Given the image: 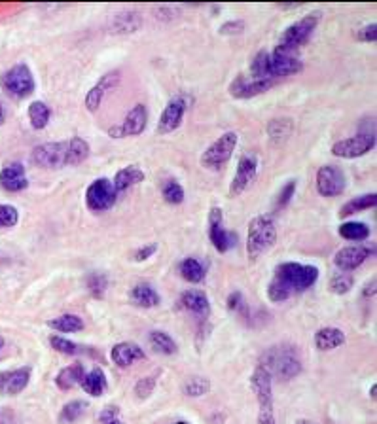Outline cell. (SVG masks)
Returning a JSON list of instances; mask_svg holds the SVG:
<instances>
[{
  "label": "cell",
  "mask_w": 377,
  "mask_h": 424,
  "mask_svg": "<svg viewBox=\"0 0 377 424\" xmlns=\"http://www.w3.org/2000/svg\"><path fill=\"white\" fill-rule=\"evenodd\" d=\"M275 86V80H269V78H252V76H245V74H239L235 76V80L230 84V95L233 99H252V97H258L269 91V89Z\"/></svg>",
  "instance_id": "obj_15"
},
{
  "label": "cell",
  "mask_w": 377,
  "mask_h": 424,
  "mask_svg": "<svg viewBox=\"0 0 377 424\" xmlns=\"http://www.w3.org/2000/svg\"><path fill=\"white\" fill-rule=\"evenodd\" d=\"M143 180H145V171L138 169L136 165H129V167L120 169V171L116 173L112 184L116 193H121L127 192L129 188H133V186H136L138 182H143Z\"/></svg>",
  "instance_id": "obj_26"
},
{
  "label": "cell",
  "mask_w": 377,
  "mask_h": 424,
  "mask_svg": "<svg viewBox=\"0 0 377 424\" xmlns=\"http://www.w3.org/2000/svg\"><path fill=\"white\" fill-rule=\"evenodd\" d=\"M377 205V195L376 193H366V195H361L356 199H351L349 203H345L341 210H339V216L347 218L351 214H356V212H362V210H368V208H376Z\"/></svg>",
  "instance_id": "obj_33"
},
{
  "label": "cell",
  "mask_w": 377,
  "mask_h": 424,
  "mask_svg": "<svg viewBox=\"0 0 377 424\" xmlns=\"http://www.w3.org/2000/svg\"><path fill=\"white\" fill-rule=\"evenodd\" d=\"M180 305H182V309L199 316V319H207L210 314L209 297L203 290H186L180 296Z\"/></svg>",
  "instance_id": "obj_23"
},
{
  "label": "cell",
  "mask_w": 377,
  "mask_h": 424,
  "mask_svg": "<svg viewBox=\"0 0 377 424\" xmlns=\"http://www.w3.org/2000/svg\"><path fill=\"white\" fill-rule=\"evenodd\" d=\"M156 252H158V245H146V247H143V249L136 250L133 260H135V262H145V260H148V258H152Z\"/></svg>",
  "instance_id": "obj_51"
},
{
  "label": "cell",
  "mask_w": 377,
  "mask_h": 424,
  "mask_svg": "<svg viewBox=\"0 0 377 424\" xmlns=\"http://www.w3.org/2000/svg\"><path fill=\"white\" fill-rule=\"evenodd\" d=\"M4 121H6V106H4L2 99H0V127L4 125Z\"/></svg>",
  "instance_id": "obj_55"
},
{
  "label": "cell",
  "mask_w": 377,
  "mask_h": 424,
  "mask_svg": "<svg viewBox=\"0 0 377 424\" xmlns=\"http://www.w3.org/2000/svg\"><path fill=\"white\" fill-rule=\"evenodd\" d=\"M0 86L14 99H27L36 89L34 76H32L31 68L25 63L14 64L12 68H8L6 73L2 74L0 76Z\"/></svg>",
  "instance_id": "obj_6"
},
{
  "label": "cell",
  "mask_w": 377,
  "mask_h": 424,
  "mask_svg": "<svg viewBox=\"0 0 377 424\" xmlns=\"http://www.w3.org/2000/svg\"><path fill=\"white\" fill-rule=\"evenodd\" d=\"M247 29V23L243 19H232V21H226L220 25L218 32L224 34V36H235V34H243Z\"/></svg>",
  "instance_id": "obj_46"
},
{
  "label": "cell",
  "mask_w": 377,
  "mask_h": 424,
  "mask_svg": "<svg viewBox=\"0 0 377 424\" xmlns=\"http://www.w3.org/2000/svg\"><path fill=\"white\" fill-rule=\"evenodd\" d=\"M148 125V110L145 104H135L121 121V125L108 129V135L112 138H123V136H138L145 133Z\"/></svg>",
  "instance_id": "obj_12"
},
{
  "label": "cell",
  "mask_w": 377,
  "mask_h": 424,
  "mask_svg": "<svg viewBox=\"0 0 377 424\" xmlns=\"http://www.w3.org/2000/svg\"><path fill=\"white\" fill-rule=\"evenodd\" d=\"M118 82H120V73L118 71L116 73H106L93 88L89 89L88 95H86V108H88L89 112H97L101 108V104L105 101V95L110 89L118 86Z\"/></svg>",
  "instance_id": "obj_19"
},
{
  "label": "cell",
  "mask_w": 377,
  "mask_h": 424,
  "mask_svg": "<svg viewBox=\"0 0 377 424\" xmlns=\"http://www.w3.org/2000/svg\"><path fill=\"white\" fill-rule=\"evenodd\" d=\"M66 142H69V167H76L88 160L91 152L88 140H84L82 136H73Z\"/></svg>",
  "instance_id": "obj_32"
},
{
  "label": "cell",
  "mask_w": 377,
  "mask_h": 424,
  "mask_svg": "<svg viewBox=\"0 0 377 424\" xmlns=\"http://www.w3.org/2000/svg\"><path fill=\"white\" fill-rule=\"evenodd\" d=\"M182 392L190 398H201L210 392V381L205 377H190L182 386Z\"/></svg>",
  "instance_id": "obj_39"
},
{
  "label": "cell",
  "mask_w": 377,
  "mask_h": 424,
  "mask_svg": "<svg viewBox=\"0 0 377 424\" xmlns=\"http://www.w3.org/2000/svg\"><path fill=\"white\" fill-rule=\"evenodd\" d=\"M88 409V403L82 400L69 401L63 409H61V415H59V423L61 424H73L80 419Z\"/></svg>",
  "instance_id": "obj_38"
},
{
  "label": "cell",
  "mask_w": 377,
  "mask_h": 424,
  "mask_svg": "<svg viewBox=\"0 0 377 424\" xmlns=\"http://www.w3.org/2000/svg\"><path fill=\"white\" fill-rule=\"evenodd\" d=\"M32 163L42 169L69 167V142H46L36 146L31 153Z\"/></svg>",
  "instance_id": "obj_8"
},
{
  "label": "cell",
  "mask_w": 377,
  "mask_h": 424,
  "mask_svg": "<svg viewBox=\"0 0 377 424\" xmlns=\"http://www.w3.org/2000/svg\"><path fill=\"white\" fill-rule=\"evenodd\" d=\"M317 280H319V267L287 262V264L277 265L275 277L267 286V297L273 303H281L294 294H300L315 286Z\"/></svg>",
  "instance_id": "obj_1"
},
{
  "label": "cell",
  "mask_w": 377,
  "mask_h": 424,
  "mask_svg": "<svg viewBox=\"0 0 377 424\" xmlns=\"http://www.w3.org/2000/svg\"><path fill=\"white\" fill-rule=\"evenodd\" d=\"M27 114H29V121H31L32 129L42 131V129L48 127L49 118H51V110H49V106L44 103V101H34V103L29 104Z\"/></svg>",
  "instance_id": "obj_31"
},
{
  "label": "cell",
  "mask_w": 377,
  "mask_h": 424,
  "mask_svg": "<svg viewBox=\"0 0 377 424\" xmlns=\"http://www.w3.org/2000/svg\"><path fill=\"white\" fill-rule=\"evenodd\" d=\"M186 110H188V99H186L184 95L173 97V99L165 104L156 131H158L160 135H169V133L177 131V129L180 127L182 120H184Z\"/></svg>",
  "instance_id": "obj_14"
},
{
  "label": "cell",
  "mask_w": 377,
  "mask_h": 424,
  "mask_svg": "<svg viewBox=\"0 0 377 424\" xmlns=\"http://www.w3.org/2000/svg\"><path fill=\"white\" fill-rule=\"evenodd\" d=\"M118 199V193L114 190L110 178H97L86 190V205L93 212H105L114 207Z\"/></svg>",
  "instance_id": "obj_7"
},
{
  "label": "cell",
  "mask_w": 377,
  "mask_h": 424,
  "mask_svg": "<svg viewBox=\"0 0 377 424\" xmlns=\"http://www.w3.org/2000/svg\"><path fill=\"white\" fill-rule=\"evenodd\" d=\"M345 343V332L334 326H326V328L317 329L315 334V347L319 351H334L337 347Z\"/></svg>",
  "instance_id": "obj_25"
},
{
  "label": "cell",
  "mask_w": 377,
  "mask_h": 424,
  "mask_svg": "<svg viewBox=\"0 0 377 424\" xmlns=\"http://www.w3.org/2000/svg\"><path fill=\"white\" fill-rule=\"evenodd\" d=\"M356 40L368 42V44H374L377 40V25L369 23L366 27H362L356 31Z\"/></svg>",
  "instance_id": "obj_49"
},
{
  "label": "cell",
  "mask_w": 377,
  "mask_h": 424,
  "mask_svg": "<svg viewBox=\"0 0 377 424\" xmlns=\"http://www.w3.org/2000/svg\"><path fill=\"white\" fill-rule=\"evenodd\" d=\"M19 222V212L14 205H0V229L14 227Z\"/></svg>",
  "instance_id": "obj_44"
},
{
  "label": "cell",
  "mask_w": 377,
  "mask_h": 424,
  "mask_svg": "<svg viewBox=\"0 0 377 424\" xmlns=\"http://www.w3.org/2000/svg\"><path fill=\"white\" fill-rule=\"evenodd\" d=\"M354 280L349 273H337V275H334L332 280H330V290H332L334 294H337V296H343L347 292H351Z\"/></svg>",
  "instance_id": "obj_42"
},
{
  "label": "cell",
  "mask_w": 377,
  "mask_h": 424,
  "mask_svg": "<svg viewBox=\"0 0 377 424\" xmlns=\"http://www.w3.org/2000/svg\"><path fill=\"white\" fill-rule=\"evenodd\" d=\"M108 424H121V423L118 421V419H116V421H112V423H108Z\"/></svg>",
  "instance_id": "obj_59"
},
{
  "label": "cell",
  "mask_w": 377,
  "mask_h": 424,
  "mask_svg": "<svg viewBox=\"0 0 377 424\" xmlns=\"http://www.w3.org/2000/svg\"><path fill=\"white\" fill-rule=\"evenodd\" d=\"M296 424H315L313 421H307V419H297Z\"/></svg>",
  "instance_id": "obj_56"
},
{
  "label": "cell",
  "mask_w": 377,
  "mask_h": 424,
  "mask_svg": "<svg viewBox=\"0 0 377 424\" xmlns=\"http://www.w3.org/2000/svg\"><path fill=\"white\" fill-rule=\"evenodd\" d=\"M277 242V224L269 214L252 218L247 233V254L250 262H256L267 254Z\"/></svg>",
  "instance_id": "obj_3"
},
{
  "label": "cell",
  "mask_w": 377,
  "mask_h": 424,
  "mask_svg": "<svg viewBox=\"0 0 377 424\" xmlns=\"http://www.w3.org/2000/svg\"><path fill=\"white\" fill-rule=\"evenodd\" d=\"M294 131V121L292 118H275L267 123V135L273 145H282L287 142Z\"/></svg>",
  "instance_id": "obj_30"
},
{
  "label": "cell",
  "mask_w": 377,
  "mask_h": 424,
  "mask_svg": "<svg viewBox=\"0 0 377 424\" xmlns=\"http://www.w3.org/2000/svg\"><path fill=\"white\" fill-rule=\"evenodd\" d=\"M48 326L57 332H63V334H76V332L84 329V321L78 314H61L57 319L48 321Z\"/></svg>",
  "instance_id": "obj_34"
},
{
  "label": "cell",
  "mask_w": 377,
  "mask_h": 424,
  "mask_svg": "<svg viewBox=\"0 0 377 424\" xmlns=\"http://www.w3.org/2000/svg\"><path fill=\"white\" fill-rule=\"evenodd\" d=\"M150 345H152L154 351L161 352V354H175L177 352V343L175 339L165 334V332H160L156 329L150 334Z\"/></svg>",
  "instance_id": "obj_37"
},
{
  "label": "cell",
  "mask_w": 377,
  "mask_h": 424,
  "mask_svg": "<svg viewBox=\"0 0 377 424\" xmlns=\"http://www.w3.org/2000/svg\"><path fill=\"white\" fill-rule=\"evenodd\" d=\"M302 68H304V63H302V59L296 53L279 51V49H275L273 53H269V78L271 80L297 74Z\"/></svg>",
  "instance_id": "obj_17"
},
{
  "label": "cell",
  "mask_w": 377,
  "mask_h": 424,
  "mask_svg": "<svg viewBox=\"0 0 377 424\" xmlns=\"http://www.w3.org/2000/svg\"><path fill=\"white\" fill-rule=\"evenodd\" d=\"M84 375H86L84 364H73V366H66V368H63L57 373L56 384L61 390H71V388L82 383Z\"/></svg>",
  "instance_id": "obj_29"
},
{
  "label": "cell",
  "mask_w": 377,
  "mask_h": 424,
  "mask_svg": "<svg viewBox=\"0 0 377 424\" xmlns=\"http://www.w3.org/2000/svg\"><path fill=\"white\" fill-rule=\"evenodd\" d=\"M258 424H277L273 409H260L258 413Z\"/></svg>",
  "instance_id": "obj_53"
},
{
  "label": "cell",
  "mask_w": 377,
  "mask_h": 424,
  "mask_svg": "<svg viewBox=\"0 0 377 424\" xmlns=\"http://www.w3.org/2000/svg\"><path fill=\"white\" fill-rule=\"evenodd\" d=\"M376 296V279H372L366 284V290H364V297H374Z\"/></svg>",
  "instance_id": "obj_54"
},
{
  "label": "cell",
  "mask_w": 377,
  "mask_h": 424,
  "mask_svg": "<svg viewBox=\"0 0 377 424\" xmlns=\"http://www.w3.org/2000/svg\"><path fill=\"white\" fill-rule=\"evenodd\" d=\"M175 424H188V423H184V421H180V423H175Z\"/></svg>",
  "instance_id": "obj_60"
},
{
  "label": "cell",
  "mask_w": 377,
  "mask_h": 424,
  "mask_svg": "<svg viewBox=\"0 0 377 424\" xmlns=\"http://www.w3.org/2000/svg\"><path fill=\"white\" fill-rule=\"evenodd\" d=\"M49 345L53 347V351L61 352V354H66V356H74L82 352V349L74 341H69L66 337L61 336H51L49 337Z\"/></svg>",
  "instance_id": "obj_43"
},
{
  "label": "cell",
  "mask_w": 377,
  "mask_h": 424,
  "mask_svg": "<svg viewBox=\"0 0 377 424\" xmlns=\"http://www.w3.org/2000/svg\"><path fill=\"white\" fill-rule=\"evenodd\" d=\"M207 225H209L210 242H212V247L218 252H222V254L230 252L237 245V233L228 232L224 227V214H222V208L220 207L210 208Z\"/></svg>",
  "instance_id": "obj_9"
},
{
  "label": "cell",
  "mask_w": 377,
  "mask_h": 424,
  "mask_svg": "<svg viewBox=\"0 0 377 424\" xmlns=\"http://www.w3.org/2000/svg\"><path fill=\"white\" fill-rule=\"evenodd\" d=\"M321 12H311L302 19H297L294 23H290L284 31H282L281 38L277 48L279 51H289V53H296L297 48H302L305 42L311 38V34L317 29V25L321 23Z\"/></svg>",
  "instance_id": "obj_4"
},
{
  "label": "cell",
  "mask_w": 377,
  "mask_h": 424,
  "mask_svg": "<svg viewBox=\"0 0 377 424\" xmlns=\"http://www.w3.org/2000/svg\"><path fill=\"white\" fill-rule=\"evenodd\" d=\"M345 173L336 165H322L317 171V192L322 197H337L345 192Z\"/></svg>",
  "instance_id": "obj_11"
},
{
  "label": "cell",
  "mask_w": 377,
  "mask_h": 424,
  "mask_svg": "<svg viewBox=\"0 0 377 424\" xmlns=\"http://www.w3.org/2000/svg\"><path fill=\"white\" fill-rule=\"evenodd\" d=\"M271 379L273 377L265 371L262 366L254 369L250 375V386L256 394V400L260 409H273V394H271Z\"/></svg>",
  "instance_id": "obj_20"
},
{
  "label": "cell",
  "mask_w": 377,
  "mask_h": 424,
  "mask_svg": "<svg viewBox=\"0 0 377 424\" xmlns=\"http://www.w3.org/2000/svg\"><path fill=\"white\" fill-rule=\"evenodd\" d=\"M4 349V337H0V352Z\"/></svg>",
  "instance_id": "obj_58"
},
{
  "label": "cell",
  "mask_w": 377,
  "mask_h": 424,
  "mask_svg": "<svg viewBox=\"0 0 377 424\" xmlns=\"http://www.w3.org/2000/svg\"><path fill=\"white\" fill-rule=\"evenodd\" d=\"M376 148V135L374 133H364V135L349 136L343 140H337L332 146V153L341 160H356L366 155Z\"/></svg>",
  "instance_id": "obj_10"
},
{
  "label": "cell",
  "mask_w": 377,
  "mask_h": 424,
  "mask_svg": "<svg viewBox=\"0 0 377 424\" xmlns=\"http://www.w3.org/2000/svg\"><path fill=\"white\" fill-rule=\"evenodd\" d=\"M237 145H239V135L235 131H228L222 136H218L217 140L201 153V165L209 171H220L232 160Z\"/></svg>",
  "instance_id": "obj_5"
},
{
  "label": "cell",
  "mask_w": 377,
  "mask_h": 424,
  "mask_svg": "<svg viewBox=\"0 0 377 424\" xmlns=\"http://www.w3.org/2000/svg\"><path fill=\"white\" fill-rule=\"evenodd\" d=\"M296 193V180H289L287 184L282 186V190L279 192V197H277V208H284L290 203V199L294 197Z\"/></svg>",
  "instance_id": "obj_47"
},
{
  "label": "cell",
  "mask_w": 377,
  "mask_h": 424,
  "mask_svg": "<svg viewBox=\"0 0 377 424\" xmlns=\"http://www.w3.org/2000/svg\"><path fill=\"white\" fill-rule=\"evenodd\" d=\"M339 235L347 240L362 242L369 237V227L364 222H345L339 225Z\"/></svg>",
  "instance_id": "obj_36"
},
{
  "label": "cell",
  "mask_w": 377,
  "mask_h": 424,
  "mask_svg": "<svg viewBox=\"0 0 377 424\" xmlns=\"http://www.w3.org/2000/svg\"><path fill=\"white\" fill-rule=\"evenodd\" d=\"M88 286H89V290H91V294H93V296L103 297V294H105V290H106V277L105 275H99V273L91 275V277H89Z\"/></svg>",
  "instance_id": "obj_48"
},
{
  "label": "cell",
  "mask_w": 377,
  "mask_h": 424,
  "mask_svg": "<svg viewBox=\"0 0 377 424\" xmlns=\"http://www.w3.org/2000/svg\"><path fill=\"white\" fill-rule=\"evenodd\" d=\"M228 309L233 312L245 311V299H243L241 292H232L228 297Z\"/></svg>",
  "instance_id": "obj_50"
},
{
  "label": "cell",
  "mask_w": 377,
  "mask_h": 424,
  "mask_svg": "<svg viewBox=\"0 0 377 424\" xmlns=\"http://www.w3.org/2000/svg\"><path fill=\"white\" fill-rule=\"evenodd\" d=\"M376 392H377V384H374V386L369 388V396H372V398H376Z\"/></svg>",
  "instance_id": "obj_57"
},
{
  "label": "cell",
  "mask_w": 377,
  "mask_h": 424,
  "mask_svg": "<svg viewBox=\"0 0 377 424\" xmlns=\"http://www.w3.org/2000/svg\"><path fill=\"white\" fill-rule=\"evenodd\" d=\"M260 366L271 377H279L282 381H290L302 373V358L297 347L292 345H277L262 354Z\"/></svg>",
  "instance_id": "obj_2"
},
{
  "label": "cell",
  "mask_w": 377,
  "mask_h": 424,
  "mask_svg": "<svg viewBox=\"0 0 377 424\" xmlns=\"http://www.w3.org/2000/svg\"><path fill=\"white\" fill-rule=\"evenodd\" d=\"M178 271L182 275V279L192 282V284H199L201 280L205 279V267H203L199 260H195V258H186V260H182Z\"/></svg>",
  "instance_id": "obj_35"
},
{
  "label": "cell",
  "mask_w": 377,
  "mask_h": 424,
  "mask_svg": "<svg viewBox=\"0 0 377 424\" xmlns=\"http://www.w3.org/2000/svg\"><path fill=\"white\" fill-rule=\"evenodd\" d=\"M258 176V158L254 153H243L237 163V171L230 184V197H239Z\"/></svg>",
  "instance_id": "obj_13"
},
{
  "label": "cell",
  "mask_w": 377,
  "mask_h": 424,
  "mask_svg": "<svg viewBox=\"0 0 377 424\" xmlns=\"http://www.w3.org/2000/svg\"><path fill=\"white\" fill-rule=\"evenodd\" d=\"M376 254V247L372 245H354V247H345V249L337 250L334 256V264L341 271H353L356 267H361L366 260Z\"/></svg>",
  "instance_id": "obj_16"
},
{
  "label": "cell",
  "mask_w": 377,
  "mask_h": 424,
  "mask_svg": "<svg viewBox=\"0 0 377 424\" xmlns=\"http://www.w3.org/2000/svg\"><path fill=\"white\" fill-rule=\"evenodd\" d=\"M31 383V368H17L12 371H0V394L17 396Z\"/></svg>",
  "instance_id": "obj_18"
},
{
  "label": "cell",
  "mask_w": 377,
  "mask_h": 424,
  "mask_svg": "<svg viewBox=\"0 0 377 424\" xmlns=\"http://www.w3.org/2000/svg\"><path fill=\"white\" fill-rule=\"evenodd\" d=\"M154 388H156V379H154V377H143V379H138L135 384L136 398H138V400L150 398V394L154 392Z\"/></svg>",
  "instance_id": "obj_45"
},
{
  "label": "cell",
  "mask_w": 377,
  "mask_h": 424,
  "mask_svg": "<svg viewBox=\"0 0 377 424\" xmlns=\"http://www.w3.org/2000/svg\"><path fill=\"white\" fill-rule=\"evenodd\" d=\"M118 415H120V409L118 408H105V411L99 415V421H101V423L108 424V423H112V421H116Z\"/></svg>",
  "instance_id": "obj_52"
},
{
  "label": "cell",
  "mask_w": 377,
  "mask_h": 424,
  "mask_svg": "<svg viewBox=\"0 0 377 424\" xmlns=\"http://www.w3.org/2000/svg\"><path fill=\"white\" fill-rule=\"evenodd\" d=\"M250 76L252 78H269V51L262 49L254 55V59L250 61Z\"/></svg>",
  "instance_id": "obj_40"
},
{
  "label": "cell",
  "mask_w": 377,
  "mask_h": 424,
  "mask_svg": "<svg viewBox=\"0 0 377 424\" xmlns=\"http://www.w3.org/2000/svg\"><path fill=\"white\" fill-rule=\"evenodd\" d=\"M110 358H112V362L118 368H129L135 362L146 360V354L136 343L123 341V343L114 345L112 351H110Z\"/></svg>",
  "instance_id": "obj_22"
},
{
  "label": "cell",
  "mask_w": 377,
  "mask_h": 424,
  "mask_svg": "<svg viewBox=\"0 0 377 424\" xmlns=\"http://www.w3.org/2000/svg\"><path fill=\"white\" fill-rule=\"evenodd\" d=\"M129 299L136 305V307H145V309H152V307H158L161 301L160 294L154 290L152 284H146V282H141L136 284L135 288L131 290L129 294Z\"/></svg>",
  "instance_id": "obj_28"
},
{
  "label": "cell",
  "mask_w": 377,
  "mask_h": 424,
  "mask_svg": "<svg viewBox=\"0 0 377 424\" xmlns=\"http://www.w3.org/2000/svg\"><path fill=\"white\" fill-rule=\"evenodd\" d=\"M161 195L169 205H180L184 201V188L178 184L177 180H165L161 186Z\"/></svg>",
  "instance_id": "obj_41"
},
{
  "label": "cell",
  "mask_w": 377,
  "mask_h": 424,
  "mask_svg": "<svg viewBox=\"0 0 377 424\" xmlns=\"http://www.w3.org/2000/svg\"><path fill=\"white\" fill-rule=\"evenodd\" d=\"M143 27V17L138 12H120L110 19L108 29L114 34H133Z\"/></svg>",
  "instance_id": "obj_24"
},
{
  "label": "cell",
  "mask_w": 377,
  "mask_h": 424,
  "mask_svg": "<svg viewBox=\"0 0 377 424\" xmlns=\"http://www.w3.org/2000/svg\"><path fill=\"white\" fill-rule=\"evenodd\" d=\"M80 386L84 388V392L93 396V398L103 396V394L106 392V388H108V381H106L105 371L101 368H93L91 371H86Z\"/></svg>",
  "instance_id": "obj_27"
},
{
  "label": "cell",
  "mask_w": 377,
  "mask_h": 424,
  "mask_svg": "<svg viewBox=\"0 0 377 424\" xmlns=\"http://www.w3.org/2000/svg\"><path fill=\"white\" fill-rule=\"evenodd\" d=\"M0 186L6 192H23L29 186V180L25 178V167L19 161H12L0 171Z\"/></svg>",
  "instance_id": "obj_21"
}]
</instances>
